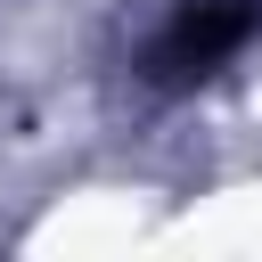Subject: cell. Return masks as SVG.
<instances>
[{"label": "cell", "instance_id": "6da1fadb", "mask_svg": "<svg viewBox=\"0 0 262 262\" xmlns=\"http://www.w3.org/2000/svg\"><path fill=\"white\" fill-rule=\"evenodd\" d=\"M254 25V0H180L147 41V82H205Z\"/></svg>", "mask_w": 262, "mask_h": 262}]
</instances>
